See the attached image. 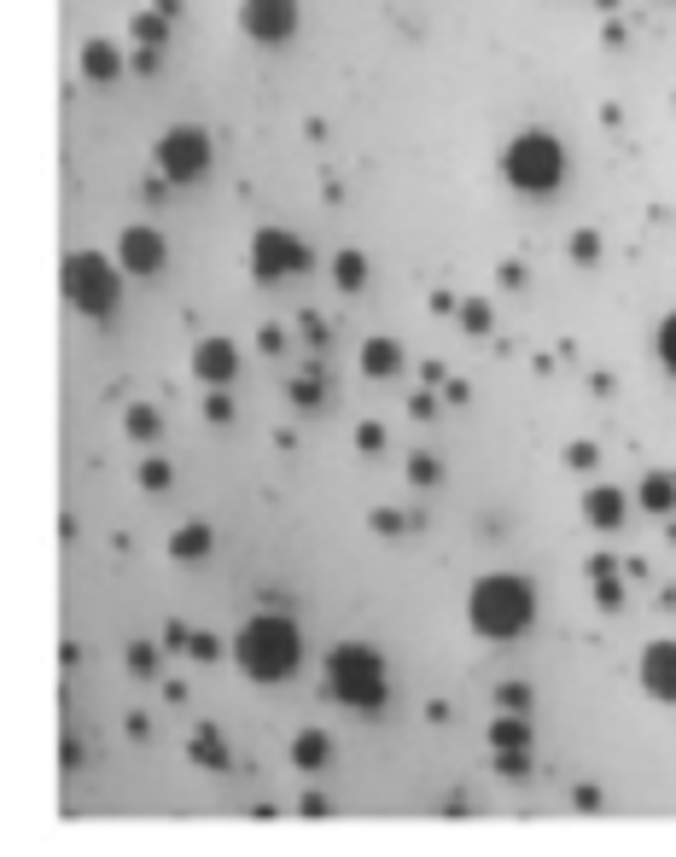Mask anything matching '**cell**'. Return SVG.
Segmentation results:
<instances>
[{
    "label": "cell",
    "mask_w": 676,
    "mask_h": 857,
    "mask_svg": "<svg viewBox=\"0 0 676 857\" xmlns=\"http://www.w3.org/2000/svg\"><path fill=\"white\" fill-rule=\"evenodd\" d=\"M233 665H240L251 683H286V677H298V665H303L298 625L286 613L245 618L240 636H233Z\"/></svg>",
    "instance_id": "obj_2"
},
{
    "label": "cell",
    "mask_w": 676,
    "mask_h": 857,
    "mask_svg": "<svg viewBox=\"0 0 676 857\" xmlns=\"http://www.w3.org/2000/svg\"><path fill=\"white\" fill-rule=\"evenodd\" d=\"M461 322H467V333H484V327H490V310H484V304H467Z\"/></svg>",
    "instance_id": "obj_30"
},
{
    "label": "cell",
    "mask_w": 676,
    "mask_h": 857,
    "mask_svg": "<svg viewBox=\"0 0 676 857\" xmlns=\"http://www.w3.org/2000/svg\"><path fill=\"white\" fill-rule=\"evenodd\" d=\"M409 479H414V484H437V461H432V456H414V461H409Z\"/></svg>",
    "instance_id": "obj_28"
},
{
    "label": "cell",
    "mask_w": 676,
    "mask_h": 857,
    "mask_svg": "<svg viewBox=\"0 0 676 857\" xmlns=\"http://www.w3.org/2000/svg\"><path fill=\"white\" fill-rule=\"evenodd\" d=\"M327 759H333V741H327L321 729H303L298 741H292V764H298V770H321Z\"/></svg>",
    "instance_id": "obj_18"
},
{
    "label": "cell",
    "mask_w": 676,
    "mask_h": 857,
    "mask_svg": "<svg viewBox=\"0 0 676 857\" xmlns=\"http://www.w3.org/2000/svg\"><path fill=\"white\" fill-rule=\"evenodd\" d=\"M303 333H310V339L321 345V339H327V322H321V315H303Z\"/></svg>",
    "instance_id": "obj_33"
},
{
    "label": "cell",
    "mask_w": 676,
    "mask_h": 857,
    "mask_svg": "<svg viewBox=\"0 0 676 857\" xmlns=\"http://www.w3.org/2000/svg\"><path fill=\"white\" fill-rule=\"evenodd\" d=\"M205 414L216 420V426H228V420H233V402H228L222 391H210V402H205Z\"/></svg>",
    "instance_id": "obj_29"
},
{
    "label": "cell",
    "mask_w": 676,
    "mask_h": 857,
    "mask_svg": "<svg viewBox=\"0 0 676 857\" xmlns=\"http://www.w3.org/2000/svg\"><path fill=\"white\" fill-rule=\"evenodd\" d=\"M315 268V251L298 240V233H286V228H263L257 240H251V275H257L263 286H280V280H292V275H310Z\"/></svg>",
    "instance_id": "obj_7"
},
{
    "label": "cell",
    "mask_w": 676,
    "mask_h": 857,
    "mask_svg": "<svg viewBox=\"0 0 676 857\" xmlns=\"http://www.w3.org/2000/svg\"><path fill=\"white\" fill-rule=\"evenodd\" d=\"M653 350H659V362H665V374H676V310L659 322V333H653Z\"/></svg>",
    "instance_id": "obj_23"
},
{
    "label": "cell",
    "mask_w": 676,
    "mask_h": 857,
    "mask_svg": "<svg viewBox=\"0 0 676 857\" xmlns=\"http://www.w3.org/2000/svg\"><path fill=\"white\" fill-rule=\"evenodd\" d=\"M601 7H613V0H601Z\"/></svg>",
    "instance_id": "obj_34"
},
{
    "label": "cell",
    "mask_w": 676,
    "mask_h": 857,
    "mask_svg": "<svg viewBox=\"0 0 676 857\" xmlns=\"http://www.w3.org/2000/svg\"><path fill=\"white\" fill-rule=\"evenodd\" d=\"M502 176H507V188H519V193H531V198L560 193V181H566V146H560V134L519 129L514 141L502 146Z\"/></svg>",
    "instance_id": "obj_3"
},
{
    "label": "cell",
    "mask_w": 676,
    "mask_h": 857,
    "mask_svg": "<svg viewBox=\"0 0 676 857\" xmlns=\"http://www.w3.org/2000/svg\"><path fill=\"white\" fill-rule=\"evenodd\" d=\"M636 502H641V514H676V473H665V467H659V473H641V491H636Z\"/></svg>",
    "instance_id": "obj_14"
},
{
    "label": "cell",
    "mask_w": 676,
    "mask_h": 857,
    "mask_svg": "<svg viewBox=\"0 0 676 857\" xmlns=\"http://www.w3.org/2000/svg\"><path fill=\"white\" fill-rule=\"evenodd\" d=\"M536 618V590L519 571H490L467 590V625L484 642H519Z\"/></svg>",
    "instance_id": "obj_1"
},
{
    "label": "cell",
    "mask_w": 676,
    "mask_h": 857,
    "mask_svg": "<svg viewBox=\"0 0 676 857\" xmlns=\"http://www.w3.org/2000/svg\"><path fill=\"white\" fill-rule=\"evenodd\" d=\"M357 444H362V449H379V444H385V432H379V426H362V432H357Z\"/></svg>",
    "instance_id": "obj_32"
},
{
    "label": "cell",
    "mask_w": 676,
    "mask_h": 857,
    "mask_svg": "<svg viewBox=\"0 0 676 857\" xmlns=\"http://www.w3.org/2000/svg\"><path fill=\"white\" fill-rule=\"evenodd\" d=\"M193 374L210 385V391H222V385L240 379V350H233L228 339H205L193 350Z\"/></svg>",
    "instance_id": "obj_12"
},
{
    "label": "cell",
    "mask_w": 676,
    "mask_h": 857,
    "mask_svg": "<svg viewBox=\"0 0 676 857\" xmlns=\"http://www.w3.org/2000/svg\"><path fill=\"white\" fill-rule=\"evenodd\" d=\"M141 484H146V491H164V484H169V461H146L141 467Z\"/></svg>",
    "instance_id": "obj_26"
},
{
    "label": "cell",
    "mask_w": 676,
    "mask_h": 857,
    "mask_svg": "<svg viewBox=\"0 0 676 857\" xmlns=\"http://www.w3.org/2000/svg\"><path fill=\"white\" fill-rule=\"evenodd\" d=\"M123 426H129V438L152 444V438H158V409H146V402H134V409L123 414Z\"/></svg>",
    "instance_id": "obj_21"
},
{
    "label": "cell",
    "mask_w": 676,
    "mask_h": 857,
    "mask_svg": "<svg viewBox=\"0 0 676 857\" xmlns=\"http://www.w3.org/2000/svg\"><path fill=\"white\" fill-rule=\"evenodd\" d=\"M641 688L653 700H676V642H648L641 648Z\"/></svg>",
    "instance_id": "obj_11"
},
{
    "label": "cell",
    "mask_w": 676,
    "mask_h": 857,
    "mask_svg": "<svg viewBox=\"0 0 676 857\" xmlns=\"http://www.w3.org/2000/svg\"><path fill=\"white\" fill-rule=\"evenodd\" d=\"M193 764H205V770H222V764H228V741H222L210 724L193 735Z\"/></svg>",
    "instance_id": "obj_20"
},
{
    "label": "cell",
    "mask_w": 676,
    "mask_h": 857,
    "mask_svg": "<svg viewBox=\"0 0 676 857\" xmlns=\"http://www.w3.org/2000/svg\"><path fill=\"white\" fill-rule=\"evenodd\" d=\"M624 508H630V502H624V491H613V484H595V491L583 496V519H589V526H601V531H618Z\"/></svg>",
    "instance_id": "obj_13"
},
{
    "label": "cell",
    "mask_w": 676,
    "mask_h": 857,
    "mask_svg": "<svg viewBox=\"0 0 676 857\" xmlns=\"http://www.w3.org/2000/svg\"><path fill=\"white\" fill-rule=\"evenodd\" d=\"M362 374H367V379H397V374H402L397 339H367V345H362Z\"/></svg>",
    "instance_id": "obj_16"
},
{
    "label": "cell",
    "mask_w": 676,
    "mask_h": 857,
    "mask_svg": "<svg viewBox=\"0 0 676 857\" xmlns=\"http://www.w3.org/2000/svg\"><path fill=\"white\" fill-rule=\"evenodd\" d=\"M490 747H496V764L507 776H526L531 770V724L526 712H502L496 724H490Z\"/></svg>",
    "instance_id": "obj_9"
},
{
    "label": "cell",
    "mask_w": 676,
    "mask_h": 857,
    "mask_svg": "<svg viewBox=\"0 0 676 857\" xmlns=\"http://www.w3.org/2000/svg\"><path fill=\"white\" fill-rule=\"evenodd\" d=\"M117 263H123V275H158L169 263V245L158 228H123V245H117Z\"/></svg>",
    "instance_id": "obj_10"
},
{
    "label": "cell",
    "mask_w": 676,
    "mask_h": 857,
    "mask_svg": "<svg viewBox=\"0 0 676 857\" xmlns=\"http://www.w3.org/2000/svg\"><path fill=\"white\" fill-rule=\"evenodd\" d=\"M333 280H338V292H362V286H367V257H362V251H338Z\"/></svg>",
    "instance_id": "obj_19"
},
{
    "label": "cell",
    "mask_w": 676,
    "mask_h": 857,
    "mask_svg": "<svg viewBox=\"0 0 676 857\" xmlns=\"http://www.w3.org/2000/svg\"><path fill=\"white\" fill-rule=\"evenodd\" d=\"M240 29L257 47H286L298 36V0H245L240 7Z\"/></svg>",
    "instance_id": "obj_8"
},
{
    "label": "cell",
    "mask_w": 676,
    "mask_h": 857,
    "mask_svg": "<svg viewBox=\"0 0 676 857\" xmlns=\"http://www.w3.org/2000/svg\"><path fill=\"white\" fill-rule=\"evenodd\" d=\"M158 176L169 188H193V181L210 176V134L181 123V129H164L158 134Z\"/></svg>",
    "instance_id": "obj_6"
},
{
    "label": "cell",
    "mask_w": 676,
    "mask_h": 857,
    "mask_svg": "<svg viewBox=\"0 0 676 857\" xmlns=\"http://www.w3.org/2000/svg\"><path fill=\"white\" fill-rule=\"evenodd\" d=\"M188 653H193V660H216V636H193Z\"/></svg>",
    "instance_id": "obj_31"
},
{
    "label": "cell",
    "mask_w": 676,
    "mask_h": 857,
    "mask_svg": "<svg viewBox=\"0 0 676 857\" xmlns=\"http://www.w3.org/2000/svg\"><path fill=\"white\" fill-rule=\"evenodd\" d=\"M64 298H71V310H82L88 322H106V315L123 304V263H106L99 251H71V257H64Z\"/></svg>",
    "instance_id": "obj_5"
},
{
    "label": "cell",
    "mask_w": 676,
    "mask_h": 857,
    "mask_svg": "<svg viewBox=\"0 0 676 857\" xmlns=\"http://www.w3.org/2000/svg\"><path fill=\"white\" fill-rule=\"evenodd\" d=\"M571 257H578V263H595V257H601V240H595V233H578V240H571Z\"/></svg>",
    "instance_id": "obj_27"
},
{
    "label": "cell",
    "mask_w": 676,
    "mask_h": 857,
    "mask_svg": "<svg viewBox=\"0 0 676 857\" xmlns=\"http://www.w3.org/2000/svg\"><path fill=\"white\" fill-rule=\"evenodd\" d=\"M292 402H298V409H321V402H327L321 374H292Z\"/></svg>",
    "instance_id": "obj_22"
},
{
    "label": "cell",
    "mask_w": 676,
    "mask_h": 857,
    "mask_svg": "<svg viewBox=\"0 0 676 857\" xmlns=\"http://www.w3.org/2000/svg\"><path fill=\"white\" fill-rule=\"evenodd\" d=\"M129 671H134V677H152V671H158V653H152L146 642H134L129 648Z\"/></svg>",
    "instance_id": "obj_25"
},
{
    "label": "cell",
    "mask_w": 676,
    "mask_h": 857,
    "mask_svg": "<svg viewBox=\"0 0 676 857\" xmlns=\"http://www.w3.org/2000/svg\"><path fill=\"white\" fill-rule=\"evenodd\" d=\"M210 543H216L210 526H205V519H193V526H181L176 536H169V554H176V566H198L210 554Z\"/></svg>",
    "instance_id": "obj_15"
},
{
    "label": "cell",
    "mask_w": 676,
    "mask_h": 857,
    "mask_svg": "<svg viewBox=\"0 0 676 857\" xmlns=\"http://www.w3.org/2000/svg\"><path fill=\"white\" fill-rule=\"evenodd\" d=\"M82 76H88V82H117V76H123V53H117L111 41H88V47H82Z\"/></svg>",
    "instance_id": "obj_17"
},
{
    "label": "cell",
    "mask_w": 676,
    "mask_h": 857,
    "mask_svg": "<svg viewBox=\"0 0 676 857\" xmlns=\"http://www.w3.org/2000/svg\"><path fill=\"white\" fill-rule=\"evenodd\" d=\"M496 705H502V712H531V688L526 683H502Z\"/></svg>",
    "instance_id": "obj_24"
},
{
    "label": "cell",
    "mask_w": 676,
    "mask_h": 857,
    "mask_svg": "<svg viewBox=\"0 0 676 857\" xmlns=\"http://www.w3.org/2000/svg\"><path fill=\"white\" fill-rule=\"evenodd\" d=\"M385 660H379V648H367V642H338L327 653V695L338 705H350V712H379L385 705Z\"/></svg>",
    "instance_id": "obj_4"
}]
</instances>
